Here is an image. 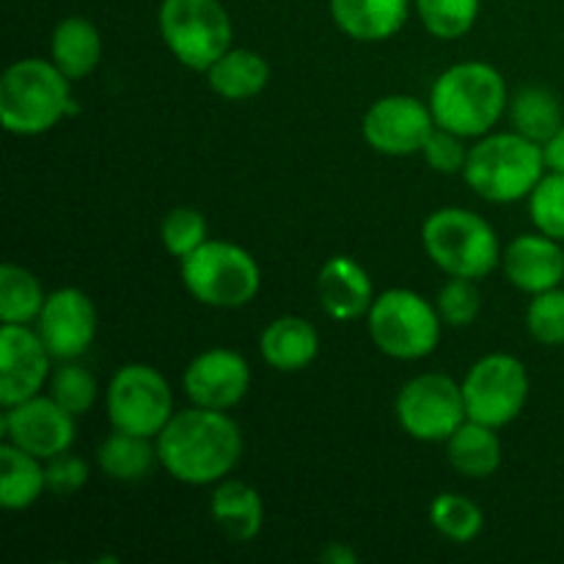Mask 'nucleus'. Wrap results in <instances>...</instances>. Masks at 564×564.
<instances>
[{
  "label": "nucleus",
  "instance_id": "1",
  "mask_svg": "<svg viewBox=\"0 0 564 564\" xmlns=\"http://www.w3.org/2000/svg\"><path fill=\"white\" fill-rule=\"evenodd\" d=\"M160 466L185 485H213L235 471L242 457V433L231 416L193 408L171 416L158 435Z\"/></svg>",
  "mask_w": 564,
  "mask_h": 564
},
{
  "label": "nucleus",
  "instance_id": "2",
  "mask_svg": "<svg viewBox=\"0 0 564 564\" xmlns=\"http://www.w3.org/2000/svg\"><path fill=\"white\" fill-rule=\"evenodd\" d=\"M507 108V83L496 66L466 61L435 80L430 110L435 124L460 138H479L501 119Z\"/></svg>",
  "mask_w": 564,
  "mask_h": 564
},
{
  "label": "nucleus",
  "instance_id": "3",
  "mask_svg": "<svg viewBox=\"0 0 564 564\" xmlns=\"http://www.w3.org/2000/svg\"><path fill=\"white\" fill-rule=\"evenodd\" d=\"M69 77L42 58H22L0 80V121L11 135H42L75 113Z\"/></svg>",
  "mask_w": 564,
  "mask_h": 564
},
{
  "label": "nucleus",
  "instance_id": "4",
  "mask_svg": "<svg viewBox=\"0 0 564 564\" xmlns=\"http://www.w3.org/2000/svg\"><path fill=\"white\" fill-rule=\"evenodd\" d=\"M545 169L543 143L516 130L488 135L468 149L463 176L477 196L494 204H510L527 198L543 180Z\"/></svg>",
  "mask_w": 564,
  "mask_h": 564
},
{
  "label": "nucleus",
  "instance_id": "5",
  "mask_svg": "<svg viewBox=\"0 0 564 564\" xmlns=\"http://www.w3.org/2000/svg\"><path fill=\"white\" fill-rule=\"evenodd\" d=\"M422 240L427 257L457 279H485L501 262L494 226L471 209L444 207L433 213L424 220Z\"/></svg>",
  "mask_w": 564,
  "mask_h": 564
},
{
  "label": "nucleus",
  "instance_id": "6",
  "mask_svg": "<svg viewBox=\"0 0 564 564\" xmlns=\"http://www.w3.org/2000/svg\"><path fill=\"white\" fill-rule=\"evenodd\" d=\"M182 281L198 303L213 308H240L257 297L262 275L246 248L207 240L182 259Z\"/></svg>",
  "mask_w": 564,
  "mask_h": 564
},
{
  "label": "nucleus",
  "instance_id": "7",
  "mask_svg": "<svg viewBox=\"0 0 564 564\" xmlns=\"http://www.w3.org/2000/svg\"><path fill=\"white\" fill-rule=\"evenodd\" d=\"M367 328L380 352L416 361L438 347L441 314L419 292L389 290L375 297L367 312Z\"/></svg>",
  "mask_w": 564,
  "mask_h": 564
},
{
  "label": "nucleus",
  "instance_id": "8",
  "mask_svg": "<svg viewBox=\"0 0 564 564\" xmlns=\"http://www.w3.org/2000/svg\"><path fill=\"white\" fill-rule=\"evenodd\" d=\"M160 33L180 64L207 72L231 47V20L220 0H163Z\"/></svg>",
  "mask_w": 564,
  "mask_h": 564
},
{
  "label": "nucleus",
  "instance_id": "9",
  "mask_svg": "<svg viewBox=\"0 0 564 564\" xmlns=\"http://www.w3.org/2000/svg\"><path fill=\"white\" fill-rule=\"evenodd\" d=\"M174 416V394L149 364H127L108 386V419L113 430L154 438Z\"/></svg>",
  "mask_w": 564,
  "mask_h": 564
},
{
  "label": "nucleus",
  "instance_id": "10",
  "mask_svg": "<svg viewBox=\"0 0 564 564\" xmlns=\"http://www.w3.org/2000/svg\"><path fill=\"white\" fill-rule=\"evenodd\" d=\"M463 397L468 419L488 427H505L521 416L529 400L527 367L507 352L479 358L463 380Z\"/></svg>",
  "mask_w": 564,
  "mask_h": 564
},
{
  "label": "nucleus",
  "instance_id": "11",
  "mask_svg": "<svg viewBox=\"0 0 564 564\" xmlns=\"http://www.w3.org/2000/svg\"><path fill=\"white\" fill-rule=\"evenodd\" d=\"M394 411L402 430L427 444L449 441V435L468 419L463 386L438 372L408 380L397 394Z\"/></svg>",
  "mask_w": 564,
  "mask_h": 564
},
{
  "label": "nucleus",
  "instance_id": "12",
  "mask_svg": "<svg viewBox=\"0 0 564 564\" xmlns=\"http://www.w3.org/2000/svg\"><path fill=\"white\" fill-rule=\"evenodd\" d=\"M433 130V110L408 94H391V97L378 99L367 110L361 124L364 141L375 152L391 154V158L422 152Z\"/></svg>",
  "mask_w": 564,
  "mask_h": 564
},
{
  "label": "nucleus",
  "instance_id": "13",
  "mask_svg": "<svg viewBox=\"0 0 564 564\" xmlns=\"http://www.w3.org/2000/svg\"><path fill=\"white\" fill-rule=\"evenodd\" d=\"M3 435L20 449L31 452L39 460L69 452L75 444V416L58 405L53 397H31L20 405L6 408Z\"/></svg>",
  "mask_w": 564,
  "mask_h": 564
},
{
  "label": "nucleus",
  "instance_id": "14",
  "mask_svg": "<svg viewBox=\"0 0 564 564\" xmlns=\"http://www.w3.org/2000/svg\"><path fill=\"white\" fill-rule=\"evenodd\" d=\"M36 334L58 361L80 358L97 336V308L91 297L75 286L53 292L36 317Z\"/></svg>",
  "mask_w": 564,
  "mask_h": 564
},
{
  "label": "nucleus",
  "instance_id": "15",
  "mask_svg": "<svg viewBox=\"0 0 564 564\" xmlns=\"http://www.w3.org/2000/svg\"><path fill=\"white\" fill-rule=\"evenodd\" d=\"M50 375V350L36 330L3 325L0 330V402L20 405L39 394Z\"/></svg>",
  "mask_w": 564,
  "mask_h": 564
},
{
  "label": "nucleus",
  "instance_id": "16",
  "mask_svg": "<svg viewBox=\"0 0 564 564\" xmlns=\"http://www.w3.org/2000/svg\"><path fill=\"white\" fill-rule=\"evenodd\" d=\"M248 386H251L248 361L240 352L226 347L202 352L185 369V391L198 408L229 411L248 394Z\"/></svg>",
  "mask_w": 564,
  "mask_h": 564
},
{
  "label": "nucleus",
  "instance_id": "17",
  "mask_svg": "<svg viewBox=\"0 0 564 564\" xmlns=\"http://www.w3.org/2000/svg\"><path fill=\"white\" fill-rule=\"evenodd\" d=\"M505 273L518 290L538 292L556 290L564 281V251L560 240L549 235H521L501 253Z\"/></svg>",
  "mask_w": 564,
  "mask_h": 564
},
{
  "label": "nucleus",
  "instance_id": "18",
  "mask_svg": "<svg viewBox=\"0 0 564 564\" xmlns=\"http://www.w3.org/2000/svg\"><path fill=\"white\" fill-rule=\"evenodd\" d=\"M317 295L323 312L339 323L364 317L375 303L369 273L345 253L330 257L323 264L317 275Z\"/></svg>",
  "mask_w": 564,
  "mask_h": 564
},
{
  "label": "nucleus",
  "instance_id": "19",
  "mask_svg": "<svg viewBox=\"0 0 564 564\" xmlns=\"http://www.w3.org/2000/svg\"><path fill=\"white\" fill-rule=\"evenodd\" d=\"M408 0H330V17L356 42H386L408 20Z\"/></svg>",
  "mask_w": 564,
  "mask_h": 564
},
{
  "label": "nucleus",
  "instance_id": "20",
  "mask_svg": "<svg viewBox=\"0 0 564 564\" xmlns=\"http://www.w3.org/2000/svg\"><path fill=\"white\" fill-rule=\"evenodd\" d=\"M259 350L275 372H301L317 358L319 334L308 319L286 314L262 330Z\"/></svg>",
  "mask_w": 564,
  "mask_h": 564
},
{
  "label": "nucleus",
  "instance_id": "21",
  "mask_svg": "<svg viewBox=\"0 0 564 564\" xmlns=\"http://www.w3.org/2000/svg\"><path fill=\"white\" fill-rule=\"evenodd\" d=\"M213 510L215 523L229 534L235 543H251L259 538L264 523V505L257 488L240 482V479H229L220 482L218 490L213 494Z\"/></svg>",
  "mask_w": 564,
  "mask_h": 564
},
{
  "label": "nucleus",
  "instance_id": "22",
  "mask_svg": "<svg viewBox=\"0 0 564 564\" xmlns=\"http://www.w3.org/2000/svg\"><path fill=\"white\" fill-rule=\"evenodd\" d=\"M47 488V468L31 452L20 449L11 441L0 444V505L3 510H28Z\"/></svg>",
  "mask_w": 564,
  "mask_h": 564
},
{
  "label": "nucleus",
  "instance_id": "23",
  "mask_svg": "<svg viewBox=\"0 0 564 564\" xmlns=\"http://www.w3.org/2000/svg\"><path fill=\"white\" fill-rule=\"evenodd\" d=\"M496 427L466 419L446 441L452 468L468 479H488L501 466V441Z\"/></svg>",
  "mask_w": 564,
  "mask_h": 564
},
{
  "label": "nucleus",
  "instance_id": "24",
  "mask_svg": "<svg viewBox=\"0 0 564 564\" xmlns=\"http://www.w3.org/2000/svg\"><path fill=\"white\" fill-rule=\"evenodd\" d=\"M102 58V39L86 17H66L53 31V64L69 80L91 75Z\"/></svg>",
  "mask_w": 564,
  "mask_h": 564
},
{
  "label": "nucleus",
  "instance_id": "25",
  "mask_svg": "<svg viewBox=\"0 0 564 564\" xmlns=\"http://www.w3.org/2000/svg\"><path fill=\"white\" fill-rule=\"evenodd\" d=\"M270 80V66L253 50H226L207 69V83L224 99H251L264 91Z\"/></svg>",
  "mask_w": 564,
  "mask_h": 564
},
{
  "label": "nucleus",
  "instance_id": "26",
  "mask_svg": "<svg viewBox=\"0 0 564 564\" xmlns=\"http://www.w3.org/2000/svg\"><path fill=\"white\" fill-rule=\"evenodd\" d=\"M97 460L102 474H108L110 479H119V482H138V479L147 477L154 468V463L160 460L158 446L149 444V438L143 435L124 433V430H116L108 438L102 441L97 452Z\"/></svg>",
  "mask_w": 564,
  "mask_h": 564
},
{
  "label": "nucleus",
  "instance_id": "27",
  "mask_svg": "<svg viewBox=\"0 0 564 564\" xmlns=\"http://www.w3.org/2000/svg\"><path fill=\"white\" fill-rule=\"evenodd\" d=\"M44 292L36 275L20 264L6 262L0 268V319L3 325H25L39 317L44 306Z\"/></svg>",
  "mask_w": 564,
  "mask_h": 564
},
{
  "label": "nucleus",
  "instance_id": "28",
  "mask_svg": "<svg viewBox=\"0 0 564 564\" xmlns=\"http://www.w3.org/2000/svg\"><path fill=\"white\" fill-rule=\"evenodd\" d=\"M512 124L521 135L532 138V141L545 143L551 135H556V130L564 124L562 119V105L556 99V94H551L549 88L529 86L521 88L512 99Z\"/></svg>",
  "mask_w": 564,
  "mask_h": 564
},
{
  "label": "nucleus",
  "instance_id": "29",
  "mask_svg": "<svg viewBox=\"0 0 564 564\" xmlns=\"http://www.w3.org/2000/svg\"><path fill=\"white\" fill-rule=\"evenodd\" d=\"M430 523L452 543H471L485 527V516L471 499L460 494H441L430 505Z\"/></svg>",
  "mask_w": 564,
  "mask_h": 564
},
{
  "label": "nucleus",
  "instance_id": "30",
  "mask_svg": "<svg viewBox=\"0 0 564 564\" xmlns=\"http://www.w3.org/2000/svg\"><path fill=\"white\" fill-rule=\"evenodd\" d=\"M424 28L438 39H460L474 28L479 0H416Z\"/></svg>",
  "mask_w": 564,
  "mask_h": 564
},
{
  "label": "nucleus",
  "instance_id": "31",
  "mask_svg": "<svg viewBox=\"0 0 564 564\" xmlns=\"http://www.w3.org/2000/svg\"><path fill=\"white\" fill-rule=\"evenodd\" d=\"M50 391L64 411H69L72 416H83V413L91 411L94 400H97V380L80 364L64 361L55 369Z\"/></svg>",
  "mask_w": 564,
  "mask_h": 564
},
{
  "label": "nucleus",
  "instance_id": "32",
  "mask_svg": "<svg viewBox=\"0 0 564 564\" xmlns=\"http://www.w3.org/2000/svg\"><path fill=\"white\" fill-rule=\"evenodd\" d=\"M529 213L543 235L564 240V174L551 171L529 193Z\"/></svg>",
  "mask_w": 564,
  "mask_h": 564
},
{
  "label": "nucleus",
  "instance_id": "33",
  "mask_svg": "<svg viewBox=\"0 0 564 564\" xmlns=\"http://www.w3.org/2000/svg\"><path fill=\"white\" fill-rule=\"evenodd\" d=\"M160 237L171 257L185 259L187 253L207 242V218L193 207H176L165 215Z\"/></svg>",
  "mask_w": 564,
  "mask_h": 564
},
{
  "label": "nucleus",
  "instance_id": "34",
  "mask_svg": "<svg viewBox=\"0 0 564 564\" xmlns=\"http://www.w3.org/2000/svg\"><path fill=\"white\" fill-rule=\"evenodd\" d=\"M527 328L540 345H564V292L545 290L534 295L527 308Z\"/></svg>",
  "mask_w": 564,
  "mask_h": 564
},
{
  "label": "nucleus",
  "instance_id": "35",
  "mask_svg": "<svg viewBox=\"0 0 564 564\" xmlns=\"http://www.w3.org/2000/svg\"><path fill=\"white\" fill-rule=\"evenodd\" d=\"M435 308H438L441 319L455 328H466L482 312V295H479L474 279H457L452 275L449 284L441 286L438 297H435Z\"/></svg>",
  "mask_w": 564,
  "mask_h": 564
},
{
  "label": "nucleus",
  "instance_id": "36",
  "mask_svg": "<svg viewBox=\"0 0 564 564\" xmlns=\"http://www.w3.org/2000/svg\"><path fill=\"white\" fill-rule=\"evenodd\" d=\"M422 152L424 160L430 163V169L441 171V174H457V171L466 169L468 152L466 147H463V138L457 135V132L444 130V127L433 130V135L427 138Z\"/></svg>",
  "mask_w": 564,
  "mask_h": 564
},
{
  "label": "nucleus",
  "instance_id": "37",
  "mask_svg": "<svg viewBox=\"0 0 564 564\" xmlns=\"http://www.w3.org/2000/svg\"><path fill=\"white\" fill-rule=\"evenodd\" d=\"M88 482V466L75 455H55L47 463V488L55 496H72Z\"/></svg>",
  "mask_w": 564,
  "mask_h": 564
},
{
  "label": "nucleus",
  "instance_id": "38",
  "mask_svg": "<svg viewBox=\"0 0 564 564\" xmlns=\"http://www.w3.org/2000/svg\"><path fill=\"white\" fill-rule=\"evenodd\" d=\"M543 154H545V165L551 171H560L564 174V124L556 130V135H551L549 141L543 143Z\"/></svg>",
  "mask_w": 564,
  "mask_h": 564
},
{
  "label": "nucleus",
  "instance_id": "39",
  "mask_svg": "<svg viewBox=\"0 0 564 564\" xmlns=\"http://www.w3.org/2000/svg\"><path fill=\"white\" fill-rule=\"evenodd\" d=\"M319 560L330 564H356L358 554L352 549H347L345 543H334L330 549H325L323 554H319Z\"/></svg>",
  "mask_w": 564,
  "mask_h": 564
}]
</instances>
